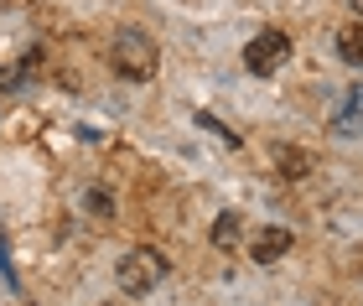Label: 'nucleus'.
Instances as JSON below:
<instances>
[{
    "label": "nucleus",
    "instance_id": "obj_1",
    "mask_svg": "<svg viewBox=\"0 0 363 306\" xmlns=\"http://www.w3.org/2000/svg\"><path fill=\"white\" fill-rule=\"evenodd\" d=\"M109 68L120 78H130V84H145V78H156L161 52H156V42L145 37V31H120V37L109 42Z\"/></svg>",
    "mask_w": 363,
    "mask_h": 306
},
{
    "label": "nucleus",
    "instance_id": "obj_2",
    "mask_svg": "<svg viewBox=\"0 0 363 306\" xmlns=\"http://www.w3.org/2000/svg\"><path fill=\"white\" fill-rule=\"evenodd\" d=\"M161 276H167V260H161L156 249H130L120 265H114V285H120L125 296H151Z\"/></svg>",
    "mask_w": 363,
    "mask_h": 306
},
{
    "label": "nucleus",
    "instance_id": "obj_3",
    "mask_svg": "<svg viewBox=\"0 0 363 306\" xmlns=\"http://www.w3.org/2000/svg\"><path fill=\"white\" fill-rule=\"evenodd\" d=\"M286 57H291V37H286V31H275V26L259 31V37L244 47V68L259 73V78L275 73V68H286Z\"/></svg>",
    "mask_w": 363,
    "mask_h": 306
},
{
    "label": "nucleus",
    "instance_id": "obj_4",
    "mask_svg": "<svg viewBox=\"0 0 363 306\" xmlns=\"http://www.w3.org/2000/svg\"><path fill=\"white\" fill-rule=\"evenodd\" d=\"M333 135H342V140L363 135V84L342 89V99H337V109H333Z\"/></svg>",
    "mask_w": 363,
    "mask_h": 306
},
{
    "label": "nucleus",
    "instance_id": "obj_5",
    "mask_svg": "<svg viewBox=\"0 0 363 306\" xmlns=\"http://www.w3.org/2000/svg\"><path fill=\"white\" fill-rule=\"evenodd\" d=\"M291 244H296L291 229H259L255 244H250V260H255V265H275L280 254H291Z\"/></svg>",
    "mask_w": 363,
    "mask_h": 306
},
{
    "label": "nucleus",
    "instance_id": "obj_6",
    "mask_svg": "<svg viewBox=\"0 0 363 306\" xmlns=\"http://www.w3.org/2000/svg\"><path fill=\"white\" fill-rule=\"evenodd\" d=\"M337 57H342V62H353V68H363V21L337 26Z\"/></svg>",
    "mask_w": 363,
    "mask_h": 306
},
{
    "label": "nucleus",
    "instance_id": "obj_7",
    "mask_svg": "<svg viewBox=\"0 0 363 306\" xmlns=\"http://www.w3.org/2000/svg\"><path fill=\"white\" fill-rule=\"evenodd\" d=\"M239 234H244L239 213H218V218H213V229H208V239H213L218 249H234V244H239Z\"/></svg>",
    "mask_w": 363,
    "mask_h": 306
},
{
    "label": "nucleus",
    "instance_id": "obj_8",
    "mask_svg": "<svg viewBox=\"0 0 363 306\" xmlns=\"http://www.w3.org/2000/svg\"><path fill=\"white\" fill-rule=\"evenodd\" d=\"M89 208H94L99 218H109V213H114V203H109V198H104V192H99V187L89 192Z\"/></svg>",
    "mask_w": 363,
    "mask_h": 306
},
{
    "label": "nucleus",
    "instance_id": "obj_9",
    "mask_svg": "<svg viewBox=\"0 0 363 306\" xmlns=\"http://www.w3.org/2000/svg\"><path fill=\"white\" fill-rule=\"evenodd\" d=\"M21 84V68H0V89H16Z\"/></svg>",
    "mask_w": 363,
    "mask_h": 306
},
{
    "label": "nucleus",
    "instance_id": "obj_10",
    "mask_svg": "<svg viewBox=\"0 0 363 306\" xmlns=\"http://www.w3.org/2000/svg\"><path fill=\"white\" fill-rule=\"evenodd\" d=\"M353 11H358V21H363V0H353Z\"/></svg>",
    "mask_w": 363,
    "mask_h": 306
}]
</instances>
